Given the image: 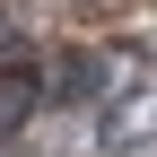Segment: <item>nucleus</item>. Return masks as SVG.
Instances as JSON below:
<instances>
[{"mask_svg":"<svg viewBox=\"0 0 157 157\" xmlns=\"http://www.w3.org/2000/svg\"><path fill=\"white\" fill-rule=\"evenodd\" d=\"M131 61H140V52H61V70H52L44 78V96H70V105H78V96H96V87H131Z\"/></svg>","mask_w":157,"mask_h":157,"instance_id":"f257e3e1","label":"nucleus"},{"mask_svg":"<svg viewBox=\"0 0 157 157\" xmlns=\"http://www.w3.org/2000/svg\"><path fill=\"white\" fill-rule=\"evenodd\" d=\"M35 96H44V70H35L26 52H0V140L35 113Z\"/></svg>","mask_w":157,"mask_h":157,"instance_id":"f03ea898","label":"nucleus"},{"mask_svg":"<svg viewBox=\"0 0 157 157\" xmlns=\"http://www.w3.org/2000/svg\"><path fill=\"white\" fill-rule=\"evenodd\" d=\"M0 44H9V17H0Z\"/></svg>","mask_w":157,"mask_h":157,"instance_id":"7ed1b4c3","label":"nucleus"}]
</instances>
